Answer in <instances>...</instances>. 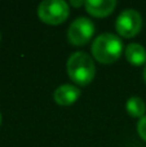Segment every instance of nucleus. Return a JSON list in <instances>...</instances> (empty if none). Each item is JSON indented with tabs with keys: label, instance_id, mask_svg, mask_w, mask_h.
Returning <instances> with one entry per match:
<instances>
[{
	"label": "nucleus",
	"instance_id": "1",
	"mask_svg": "<svg viewBox=\"0 0 146 147\" xmlns=\"http://www.w3.org/2000/svg\"><path fill=\"white\" fill-rule=\"evenodd\" d=\"M122 51V40L114 34H102L92 44V54L100 63H114L120 57Z\"/></svg>",
	"mask_w": 146,
	"mask_h": 147
},
{
	"label": "nucleus",
	"instance_id": "14",
	"mask_svg": "<svg viewBox=\"0 0 146 147\" xmlns=\"http://www.w3.org/2000/svg\"><path fill=\"white\" fill-rule=\"evenodd\" d=\"M0 39H1V35H0Z\"/></svg>",
	"mask_w": 146,
	"mask_h": 147
},
{
	"label": "nucleus",
	"instance_id": "11",
	"mask_svg": "<svg viewBox=\"0 0 146 147\" xmlns=\"http://www.w3.org/2000/svg\"><path fill=\"white\" fill-rule=\"evenodd\" d=\"M83 4H85V3H83V1H71L72 7H79V5H83Z\"/></svg>",
	"mask_w": 146,
	"mask_h": 147
},
{
	"label": "nucleus",
	"instance_id": "5",
	"mask_svg": "<svg viewBox=\"0 0 146 147\" xmlns=\"http://www.w3.org/2000/svg\"><path fill=\"white\" fill-rule=\"evenodd\" d=\"M95 34V25L89 18L79 17L70 25L67 31V38L72 45H84L92 39Z\"/></svg>",
	"mask_w": 146,
	"mask_h": 147
},
{
	"label": "nucleus",
	"instance_id": "8",
	"mask_svg": "<svg viewBox=\"0 0 146 147\" xmlns=\"http://www.w3.org/2000/svg\"><path fill=\"white\" fill-rule=\"evenodd\" d=\"M126 58L133 66H142L146 62V49L140 44H129L126 48Z\"/></svg>",
	"mask_w": 146,
	"mask_h": 147
},
{
	"label": "nucleus",
	"instance_id": "9",
	"mask_svg": "<svg viewBox=\"0 0 146 147\" xmlns=\"http://www.w3.org/2000/svg\"><path fill=\"white\" fill-rule=\"evenodd\" d=\"M127 112L133 117H144L146 112V106L145 102L139 97H132L127 101L126 105Z\"/></svg>",
	"mask_w": 146,
	"mask_h": 147
},
{
	"label": "nucleus",
	"instance_id": "13",
	"mask_svg": "<svg viewBox=\"0 0 146 147\" xmlns=\"http://www.w3.org/2000/svg\"><path fill=\"white\" fill-rule=\"evenodd\" d=\"M0 125H1V115H0Z\"/></svg>",
	"mask_w": 146,
	"mask_h": 147
},
{
	"label": "nucleus",
	"instance_id": "2",
	"mask_svg": "<svg viewBox=\"0 0 146 147\" xmlns=\"http://www.w3.org/2000/svg\"><path fill=\"white\" fill-rule=\"evenodd\" d=\"M66 67L70 79L79 85H88L95 78L96 67L93 59L83 52L71 54L67 59Z\"/></svg>",
	"mask_w": 146,
	"mask_h": 147
},
{
	"label": "nucleus",
	"instance_id": "4",
	"mask_svg": "<svg viewBox=\"0 0 146 147\" xmlns=\"http://www.w3.org/2000/svg\"><path fill=\"white\" fill-rule=\"evenodd\" d=\"M142 27V18L135 9H126L118 16L115 28L123 38H133Z\"/></svg>",
	"mask_w": 146,
	"mask_h": 147
},
{
	"label": "nucleus",
	"instance_id": "12",
	"mask_svg": "<svg viewBox=\"0 0 146 147\" xmlns=\"http://www.w3.org/2000/svg\"><path fill=\"white\" fill-rule=\"evenodd\" d=\"M144 79H145V83H146V66H145V71H144Z\"/></svg>",
	"mask_w": 146,
	"mask_h": 147
},
{
	"label": "nucleus",
	"instance_id": "10",
	"mask_svg": "<svg viewBox=\"0 0 146 147\" xmlns=\"http://www.w3.org/2000/svg\"><path fill=\"white\" fill-rule=\"evenodd\" d=\"M137 132H139L140 137L144 141H146V115L140 119L139 124H137Z\"/></svg>",
	"mask_w": 146,
	"mask_h": 147
},
{
	"label": "nucleus",
	"instance_id": "3",
	"mask_svg": "<svg viewBox=\"0 0 146 147\" xmlns=\"http://www.w3.org/2000/svg\"><path fill=\"white\" fill-rule=\"evenodd\" d=\"M69 14V4L64 0H45L38 7L39 18L47 25H59L67 20Z\"/></svg>",
	"mask_w": 146,
	"mask_h": 147
},
{
	"label": "nucleus",
	"instance_id": "7",
	"mask_svg": "<svg viewBox=\"0 0 146 147\" xmlns=\"http://www.w3.org/2000/svg\"><path fill=\"white\" fill-rule=\"evenodd\" d=\"M84 5L87 12L93 17H106L114 12L116 1L115 0H88Z\"/></svg>",
	"mask_w": 146,
	"mask_h": 147
},
{
	"label": "nucleus",
	"instance_id": "6",
	"mask_svg": "<svg viewBox=\"0 0 146 147\" xmlns=\"http://www.w3.org/2000/svg\"><path fill=\"white\" fill-rule=\"evenodd\" d=\"M80 96L79 88L71 84H64L54 90L53 98L59 106H71L78 101Z\"/></svg>",
	"mask_w": 146,
	"mask_h": 147
}]
</instances>
